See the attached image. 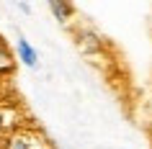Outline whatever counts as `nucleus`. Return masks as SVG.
<instances>
[{"label": "nucleus", "mask_w": 152, "mask_h": 149, "mask_svg": "<svg viewBox=\"0 0 152 149\" xmlns=\"http://www.w3.org/2000/svg\"><path fill=\"white\" fill-rule=\"evenodd\" d=\"M0 149H52V144L36 129H13L3 139Z\"/></svg>", "instance_id": "f257e3e1"}, {"label": "nucleus", "mask_w": 152, "mask_h": 149, "mask_svg": "<svg viewBox=\"0 0 152 149\" xmlns=\"http://www.w3.org/2000/svg\"><path fill=\"white\" fill-rule=\"evenodd\" d=\"M16 54H18V62L26 64V67H36V64H39V52L31 47V41L26 39V36H18Z\"/></svg>", "instance_id": "f03ea898"}, {"label": "nucleus", "mask_w": 152, "mask_h": 149, "mask_svg": "<svg viewBox=\"0 0 152 149\" xmlns=\"http://www.w3.org/2000/svg\"><path fill=\"white\" fill-rule=\"evenodd\" d=\"M77 47H80L85 54H96V52L103 49V41H101V36H98L96 31L83 28V31H77Z\"/></svg>", "instance_id": "7ed1b4c3"}, {"label": "nucleus", "mask_w": 152, "mask_h": 149, "mask_svg": "<svg viewBox=\"0 0 152 149\" xmlns=\"http://www.w3.org/2000/svg\"><path fill=\"white\" fill-rule=\"evenodd\" d=\"M49 13L57 18V21H62V23H70L72 16H75V5L67 3V0H49Z\"/></svg>", "instance_id": "20e7f679"}, {"label": "nucleus", "mask_w": 152, "mask_h": 149, "mask_svg": "<svg viewBox=\"0 0 152 149\" xmlns=\"http://www.w3.org/2000/svg\"><path fill=\"white\" fill-rule=\"evenodd\" d=\"M13 52H10V47L5 44V39L0 36V75H8V72H13Z\"/></svg>", "instance_id": "39448f33"}, {"label": "nucleus", "mask_w": 152, "mask_h": 149, "mask_svg": "<svg viewBox=\"0 0 152 149\" xmlns=\"http://www.w3.org/2000/svg\"><path fill=\"white\" fill-rule=\"evenodd\" d=\"M5 126H10L8 121H5V110L0 108V131H3V129H5Z\"/></svg>", "instance_id": "423d86ee"}, {"label": "nucleus", "mask_w": 152, "mask_h": 149, "mask_svg": "<svg viewBox=\"0 0 152 149\" xmlns=\"http://www.w3.org/2000/svg\"><path fill=\"white\" fill-rule=\"evenodd\" d=\"M18 8L23 10V13H31V5H28V3H18Z\"/></svg>", "instance_id": "0eeeda50"}]
</instances>
